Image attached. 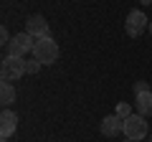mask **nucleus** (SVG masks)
<instances>
[{"label":"nucleus","instance_id":"6","mask_svg":"<svg viewBox=\"0 0 152 142\" xmlns=\"http://www.w3.org/2000/svg\"><path fill=\"white\" fill-rule=\"evenodd\" d=\"M26 33H31L33 38H46L48 36V20L43 15H31L26 20Z\"/></svg>","mask_w":152,"mask_h":142},{"label":"nucleus","instance_id":"10","mask_svg":"<svg viewBox=\"0 0 152 142\" xmlns=\"http://www.w3.org/2000/svg\"><path fill=\"white\" fill-rule=\"evenodd\" d=\"M137 114H142V117L152 114V91L137 97Z\"/></svg>","mask_w":152,"mask_h":142},{"label":"nucleus","instance_id":"11","mask_svg":"<svg viewBox=\"0 0 152 142\" xmlns=\"http://www.w3.org/2000/svg\"><path fill=\"white\" fill-rule=\"evenodd\" d=\"M114 114L119 117V119H127V117H132L134 112H132V107H129L127 102H119V104H117V112H114Z\"/></svg>","mask_w":152,"mask_h":142},{"label":"nucleus","instance_id":"4","mask_svg":"<svg viewBox=\"0 0 152 142\" xmlns=\"http://www.w3.org/2000/svg\"><path fill=\"white\" fill-rule=\"evenodd\" d=\"M150 28V20H147V15L142 10H129V15H127V20H124V31H127V36H132V38H137V36H142V33Z\"/></svg>","mask_w":152,"mask_h":142},{"label":"nucleus","instance_id":"16","mask_svg":"<svg viewBox=\"0 0 152 142\" xmlns=\"http://www.w3.org/2000/svg\"><path fill=\"white\" fill-rule=\"evenodd\" d=\"M124 142H137V140H124Z\"/></svg>","mask_w":152,"mask_h":142},{"label":"nucleus","instance_id":"12","mask_svg":"<svg viewBox=\"0 0 152 142\" xmlns=\"http://www.w3.org/2000/svg\"><path fill=\"white\" fill-rule=\"evenodd\" d=\"M41 61L38 59H31V61H26V74H38V71H41Z\"/></svg>","mask_w":152,"mask_h":142},{"label":"nucleus","instance_id":"13","mask_svg":"<svg viewBox=\"0 0 152 142\" xmlns=\"http://www.w3.org/2000/svg\"><path fill=\"white\" fill-rule=\"evenodd\" d=\"M132 89H134V97H140V94H147V91H150V81H137Z\"/></svg>","mask_w":152,"mask_h":142},{"label":"nucleus","instance_id":"5","mask_svg":"<svg viewBox=\"0 0 152 142\" xmlns=\"http://www.w3.org/2000/svg\"><path fill=\"white\" fill-rule=\"evenodd\" d=\"M124 137L127 140H145L147 137V122L142 114H132L124 119Z\"/></svg>","mask_w":152,"mask_h":142},{"label":"nucleus","instance_id":"14","mask_svg":"<svg viewBox=\"0 0 152 142\" xmlns=\"http://www.w3.org/2000/svg\"><path fill=\"white\" fill-rule=\"evenodd\" d=\"M10 33H8V28L5 26H3V28H0V43H3V46H10Z\"/></svg>","mask_w":152,"mask_h":142},{"label":"nucleus","instance_id":"3","mask_svg":"<svg viewBox=\"0 0 152 142\" xmlns=\"http://www.w3.org/2000/svg\"><path fill=\"white\" fill-rule=\"evenodd\" d=\"M33 46H36V38L31 33H15V38L10 41L8 46V53L10 56H18V59H26V53H33Z\"/></svg>","mask_w":152,"mask_h":142},{"label":"nucleus","instance_id":"15","mask_svg":"<svg viewBox=\"0 0 152 142\" xmlns=\"http://www.w3.org/2000/svg\"><path fill=\"white\" fill-rule=\"evenodd\" d=\"M140 3L142 5H152V0H140Z\"/></svg>","mask_w":152,"mask_h":142},{"label":"nucleus","instance_id":"17","mask_svg":"<svg viewBox=\"0 0 152 142\" xmlns=\"http://www.w3.org/2000/svg\"><path fill=\"white\" fill-rule=\"evenodd\" d=\"M150 31H152V23H150Z\"/></svg>","mask_w":152,"mask_h":142},{"label":"nucleus","instance_id":"1","mask_svg":"<svg viewBox=\"0 0 152 142\" xmlns=\"http://www.w3.org/2000/svg\"><path fill=\"white\" fill-rule=\"evenodd\" d=\"M33 59H38L43 66L46 64H56V59H58V43H56L51 36H46V38H36Z\"/></svg>","mask_w":152,"mask_h":142},{"label":"nucleus","instance_id":"2","mask_svg":"<svg viewBox=\"0 0 152 142\" xmlns=\"http://www.w3.org/2000/svg\"><path fill=\"white\" fill-rule=\"evenodd\" d=\"M23 74H26V59H18V56L8 53L5 59H3V66H0V76H3V81L13 84V81H18Z\"/></svg>","mask_w":152,"mask_h":142},{"label":"nucleus","instance_id":"7","mask_svg":"<svg viewBox=\"0 0 152 142\" xmlns=\"http://www.w3.org/2000/svg\"><path fill=\"white\" fill-rule=\"evenodd\" d=\"M18 130V114L10 109H3V114H0V137L3 140H8V137H13Z\"/></svg>","mask_w":152,"mask_h":142},{"label":"nucleus","instance_id":"9","mask_svg":"<svg viewBox=\"0 0 152 142\" xmlns=\"http://www.w3.org/2000/svg\"><path fill=\"white\" fill-rule=\"evenodd\" d=\"M13 102H15V86L8 84V81H3V84H0V104L8 109Z\"/></svg>","mask_w":152,"mask_h":142},{"label":"nucleus","instance_id":"18","mask_svg":"<svg viewBox=\"0 0 152 142\" xmlns=\"http://www.w3.org/2000/svg\"><path fill=\"white\" fill-rule=\"evenodd\" d=\"M147 142H152V137H150V140H147Z\"/></svg>","mask_w":152,"mask_h":142},{"label":"nucleus","instance_id":"8","mask_svg":"<svg viewBox=\"0 0 152 142\" xmlns=\"http://www.w3.org/2000/svg\"><path fill=\"white\" fill-rule=\"evenodd\" d=\"M99 130H102L104 137H117L119 132H124V119H119L117 114H109V117H104V119H102Z\"/></svg>","mask_w":152,"mask_h":142}]
</instances>
